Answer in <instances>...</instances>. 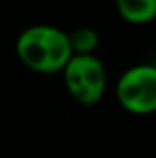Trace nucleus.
<instances>
[{
	"mask_svg": "<svg viewBox=\"0 0 156 158\" xmlns=\"http://www.w3.org/2000/svg\"><path fill=\"white\" fill-rule=\"evenodd\" d=\"M17 55L24 66L39 74L61 72L70 61L68 33L55 26H30L17 39Z\"/></svg>",
	"mask_w": 156,
	"mask_h": 158,
	"instance_id": "obj_1",
	"label": "nucleus"
},
{
	"mask_svg": "<svg viewBox=\"0 0 156 158\" xmlns=\"http://www.w3.org/2000/svg\"><path fill=\"white\" fill-rule=\"evenodd\" d=\"M63 72L70 96L81 105H94L103 98L107 88V72L103 63L92 53L72 55Z\"/></svg>",
	"mask_w": 156,
	"mask_h": 158,
	"instance_id": "obj_2",
	"label": "nucleus"
},
{
	"mask_svg": "<svg viewBox=\"0 0 156 158\" xmlns=\"http://www.w3.org/2000/svg\"><path fill=\"white\" fill-rule=\"evenodd\" d=\"M119 105L132 114L156 112V66L138 64L129 68L117 81Z\"/></svg>",
	"mask_w": 156,
	"mask_h": 158,
	"instance_id": "obj_3",
	"label": "nucleus"
},
{
	"mask_svg": "<svg viewBox=\"0 0 156 158\" xmlns=\"http://www.w3.org/2000/svg\"><path fill=\"white\" fill-rule=\"evenodd\" d=\"M116 7L130 24H147L156 19V0H116Z\"/></svg>",
	"mask_w": 156,
	"mask_h": 158,
	"instance_id": "obj_4",
	"label": "nucleus"
},
{
	"mask_svg": "<svg viewBox=\"0 0 156 158\" xmlns=\"http://www.w3.org/2000/svg\"><path fill=\"white\" fill-rule=\"evenodd\" d=\"M68 40L74 55H88L97 48L99 35L92 28H77L76 31L68 33Z\"/></svg>",
	"mask_w": 156,
	"mask_h": 158,
	"instance_id": "obj_5",
	"label": "nucleus"
}]
</instances>
